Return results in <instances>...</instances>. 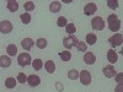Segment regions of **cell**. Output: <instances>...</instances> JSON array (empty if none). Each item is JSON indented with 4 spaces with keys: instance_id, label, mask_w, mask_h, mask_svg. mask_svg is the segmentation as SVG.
Segmentation results:
<instances>
[{
    "instance_id": "cell-21",
    "label": "cell",
    "mask_w": 123,
    "mask_h": 92,
    "mask_svg": "<svg viewBox=\"0 0 123 92\" xmlns=\"http://www.w3.org/2000/svg\"><path fill=\"white\" fill-rule=\"evenodd\" d=\"M59 57H60V59L63 61H69L71 59V53L69 52V50H64V52L59 53Z\"/></svg>"
},
{
    "instance_id": "cell-4",
    "label": "cell",
    "mask_w": 123,
    "mask_h": 92,
    "mask_svg": "<svg viewBox=\"0 0 123 92\" xmlns=\"http://www.w3.org/2000/svg\"><path fill=\"white\" fill-rule=\"evenodd\" d=\"M17 63L20 66H27L32 63V59L28 53H20V55L17 57Z\"/></svg>"
},
{
    "instance_id": "cell-19",
    "label": "cell",
    "mask_w": 123,
    "mask_h": 92,
    "mask_svg": "<svg viewBox=\"0 0 123 92\" xmlns=\"http://www.w3.org/2000/svg\"><path fill=\"white\" fill-rule=\"evenodd\" d=\"M6 53H7V55H10V57H15V55L17 54V47H16L15 44H9V46L6 47Z\"/></svg>"
},
{
    "instance_id": "cell-8",
    "label": "cell",
    "mask_w": 123,
    "mask_h": 92,
    "mask_svg": "<svg viewBox=\"0 0 123 92\" xmlns=\"http://www.w3.org/2000/svg\"><path fill=\"white\" fill-rule=\"evenodd\" d=\"M96 10H97V6L95 3H89L84 6V14L86 16H91L96 12Z\"/></svg>"
},
{
    "instance_id": "cell-24",
    "label": "cell",
    "mask_w": 123,
    "mask_h": 92,
    "mask_svg": "<svg viewBox=\"0 0 123 92\" xmlns=\"http://www.w3.org/2000/svg\"><path fill=\"white\" fill-rule=\"evenodd\" d=\"M65 31H67V33H69V34H74L76 32V27H75L74 23H68L65 26Z\"/></svg>"
},
{
    "instance_id": "cell-22",
    "label": "cell",
    "mask_w": 123,
    "mask_h": 92,
    "mask_svg": "<svg viewBox=\"0 0 123 92\" xmlns=\"http://www.w3.org/2000/svg\"><path fill=\"white\" fill-rule=\"evenodd\" d=\"M31 64H32V66H33L35 70H41V69H42V66H43V61L41 60V59H35Z\"/></svg>"
},
{
    "instance_id": "cell-17",
    "label": "cell",
    "mask_w": 123,
    "mask_h": 92,
    "mask_svg": "<svg viewBox=\"0 0 123 92\" xmlns=\"http://www.w3.org/2000/svg\"><path fill=\"white\" fill-rule=\"evenodd\" d=\"M62 9V4L59 3V1H53V3H50L49 4V11L50 12H53V14H55V12H59V10Z\"/></svg>"
},
{
    "instance_id": "cell-25",
    "label": "cell",
    "mask_w": 123,
    "mask_h": 92,
    "mask_svg": "<svg viewBox=\"0 0 123 92\" xmlns=\"http://www.w3.org/2000/svg\"><path fill=\"white\" fill-rule=\"evenodd\" d=\"M68 77H69L70 80H76V79L79 77V71H78V70H75V69L69 70V73H68Z\"/></svg>"
},
{
    "instance_id": "cell-2",
    "label": "cell",
    "mask_w": 123,
    "mask_h": 92,
    "mask_svg": "<svg viewBox=\"0 0 123 92\" xmlns=\"http://www.w3.org/2000/svg\"><path fill=\"white\" fill-rule=\"evenodd\" d=\"M78 43H79V39L75 37V34H69L68 37L63 39V46L67 49H71L73 47H76Z\"/></svg>"
},
{
    "instance_id": "cell-7",
    "label": "cell",
    "mask_w": 123,
    "mask_h": 92,
    "mask_svg": "<svg viewBox=\"0 0 123 92\" xmlns=\"http://www.w3.org/2000/svg\"><path fill=\"white\" fill-rule=\"evenodd\" d=\"M108 43L111 44L112 48L121 46L122 44V34L121 33H116V34H113L112 37H110L108 38Z\"/></svg>"
},
{
    "instance_id": "cell-26",
    "label": "cell",
    "mask_w": 123,
    "mask_h": 92,
    "mask_svg": "<svg viewBox=\"0 0 123 92\" xmlns=\"http://www.w3.org/2000/svg\"><path fill=\"white\" fill-rule=\"evenodd\" d=\"M20 18H21V21H22V23H25V25H28L30 22H31V15L30 14H21L20 15Z\"/></svg>"
},
{
    "instance_id": "cell-9",
    "label": "cell",
    "mask_w": 123,
    "mask_h": 92,
    "mask_svg": "<svg viewBox=\"0 0 123 92\" xmlns=\"http://www.w3.org/2000/svg\"><path fill=\"white\" fill-rule=\"evenodd\" d=\"M102 73H104V75L108 79H112V77L116 76V70H115L113 65H106L102 69Z\"/></svg>"
},
{
    "instance_id": "cell-31",
    "label": "cell",
    "mask_w": 123,
    "mask_h": 92,
    "mask_svg": "<svg viewBox=\"0 0 123 92\" xmlns=\"http://www.w3.org/2000/svg\"><path fill=\"white\" fill-rule=\"evenodd\" d=\"M17 81H18L20 84H25V82H27V76L24 73H20L17 75Z\"/></svg>"
},
{
    "instance_id": "cell-10",
    "label": "cell",
    "mask_w": 123,
    "mask_h": 92,
    "mask_svg": "<svg viewBox=\"0 0 123 92\" xmlns=\"http://www.w3.org/2000/svg\"><path fill=\"white\" fill-rule=\"evenodd\" d=\"M27 84L30 86H32V87H36L41 84V79L37 76V75H30L27 77Z\"/></svg>"
},
{
    "instance_id": "cell-28",
    "label": "cell",
    "mask_w": 123,
    "mask_h": 92,
    "mask_svg": "<svg viewBox=\"0 0 123 92\" xmlns=\"http://www.w3.org/2000/svg\"><path fill=\"white\" fill-rule=\"evenodd\" d=\"M57 25H58L59 27H65V26L68 25V20H67L64 16H60V17L57 20Z\"/></svg>"
},
{
    "instance_id": "cell-12",
    "label": "cell",
    "mask_w": 123,
    "mask_h": 92,
    "mask_svg": "<svg viewBox=\"0 0 123 92\" xmlns=\"http://www.w3.org/2000/svg\"><path fill=\"white\" fill-rule=\"evenodd\" d=\"M84 61L87 64V65H92V64H95V61H96V57L95 54L92 53V52H89V53H85L84 55Z\"/></svg>"
},
{
    "instance_id": "cell-33",
    "label": "cell",
    "mask_w": 123,
    "mask_h": 92,
    "mask_svg": "<svg viewBox=\"0 0 123 92\" xmlns=\"http://www.w3.org/2000/svg\"><path fill=\"white\" fill-rule=\"evenodd\" d=\"M116 92H122V84H119V86L116 87Z\"/></svg>"
},
{
    "instance_id": "cell-32",
    "label": "cell",
    "mask_w": 123,
    "mask_h": 92,
    "mask_svg": "<svg viewBox=\"0 0 123 92\" xmlns=\"http://www.w3.org/2000/svg\"><path fill=\"white\" fill-rule=\"evenodd\" d=\"M122 74H119L118 76H116V80H117V82H119V84H122Z\"/></svg>"
},
{
    "instance_id": "cell-5",
    "label": "cell",
    "mask_w": 123,
    "mask_h": 92,
    "mask_svg": "<svg viewBox=\"0 0 123 92\" xmlns=\"http://www.w3.org/2000/svg\"><path fill=\"white\" fill-rule=\"evenodd\" d=\"M79 77H80V81H81V84H83V85L89 86V85L91 84V74L89 73L87 70H83V71H80Z\"/></svg>"
},
{
    "instance_id": "cell-11",
    "label": "cell",
    "mask_w": 123,
    "mask_h": 92,
    "mask_svg": "<svg viewBox=\"0 0 123 92\" xmlns=\"http://www.w3.org/2000/svg\"><path fill=\"white\" fill-rule=\"evenodd\" d=\"M107 60H108V63H111V64L117 63L118 55H117V53L115 52V49H110L108 52H107Z\"/></svg>"
},
{
    "instance_id": "cell-3",
    "label": "cell",
    "mask_w": 123,
    "mask_h": 92,
    "mask_svg": "<svg viewBox=\"0 0 123 92\" xmlns=\"http://www.w3.org/2000/svg\"><path fill=\"white\" fill-rule=\"evenodd\" d=\"M91 27L95 31H102L105 28V21L101 16H96L91 20Z\"/></svg>"
},
{
    "instance_id": "cell-18",
    "label": "cell",
    "mask_w": 123,
    "mask_h": 92,
    "mask_svg": "<svg viewBox=\"0 0 123 92\" xmlns=\"http://www.w3.org/2000/svg\"><path fill=\"white\" fill-rule=\"evenodd\" d=\"M97 42V37L95 33H89L86 34V44H90V46H94L95 43Z\"/></svg>"
},
{
    "instance_id": "cell-30",
    "label": "cell",
    "mask_w": 123,
    "mask_h": 92,
    "mask_svg": "<svg viewBox=\"0 0 123 92\" xmlns=\"http://www.w3.org/2000/svg\"><path fill=\"white\" fill-rule=\"evenodd\" d=\"M107 5H108V7L110 9H117L118 7V1H117V0H107Z\"/></svg>"
},
{
    "instance_id": "cell-13",
    "label": "cell",
    "mask_w": 123,
    "mask_h": 92,
    "mask_svg": "<svg viewBox=\"0 0 123 92\" xmlns=\"http://www.w3.org/2000/svg\"><path fill=\"white\" fill-rule=\"evenodd\" d=\"M33 44H35V42H33V39L32 38H25V39H22V42H21V47L25 49V50H30L31 48L33 47Z\"/></svg>"
},
{
    "instance_id": "cell-15",
    "label": "cell",
    "mask_w": 123,
    "mask_h": 92,
    "mask_svg": "<svg viewBox=\"0 0 123 92\" xmlns=\"http://www.w3.org/2000/svg\"><path fill=\"white\" fill-rule=\"evenodd\" d=\"M44 68H46V71L49 74H53L54 73V70H55V64H54V61L52 60H47L46 63H44Z\"/></svg>"
},
{
    "instance_id": "cell-29",
    "label": "cell",
    "mask_w": 123,
    "mask_h": 92,
    "mask_svg": "<svg viewBox=\"0 0 123 92\" xmlns=\"http://www.w3.org/2000/svg\"><path fill=\"white\" fill-rule=\"evenodd\" d=\"M24 9L26 10V11H32V10H35V4L33 1H26L24 4Z\"/></svg>"
},
{
    "instance_id": "cell-20",
    "label": "cell",
    "mask_w": 123,
    "mask_h": 92,
    "mask_svg": "<svg viewBox=\"0 0 123 92\" xmlns=\"http://www.w3.org/2000/svg\"><path fill=\"white\" fill-rule=\"evenodd\" d=\"M16 79H14V77H7L6 80H5V86L7 87V88H14L15 86H16Z\"/></svg>"
},
{
    "instance_id": "cell-6",
    "label": "cell",
    "mask_w": 123,
    "mask_h": 92,
    "mask_svg": "<svg viewBox=\"0 0 123 92\" xmlns=\"http://www.w3.org/2000/svg\"><path fill=\"white\" fill-rule=\"evenodd\" d=\"M12 31V23L9 21V20H4V21L0 22V32L7 34Z\"/></svg>"
},
{
    "instance_id": "cell-23",
    "label": "cell",
    "mask_w": 123,
    "mask_h": 92,
    "mask_svg": "<svg viewBox=\"0 0 123 92\" xmlns=\"http://www.w3.org/2000/svg\"><path fill=\"white\" fill-rule=\"evenodd\" d=\"M36 46L39 48V49H44L47 47V39L46 38H38L37 42H36Z\"/></svg>"
},
{
    "instance_id": "cell-1",
    "label": "cell",
    "mask_w": 123,
    "mask_h": 92,
    "mask_svg": "<svg viewBox=\"0 0 123 92\" xmlns=\"http://www.w3.org/2000/svg\"><path fill=\"white\" fill-rule=\"evenodd\" d=\"M107 23H108V28L112 31V32H118V29L121 28V20L118 18V16L116 14L108 15Z\"/></svg>"
},
{
    "instance_id": "cell-27",
    "label": "cell",
    "mask_w": 123,
    "mask_h": 92,
    "mask_svg": "<svg viewBox=\"0 0 123 92\" xmlns=\"http://www.w3.org/2000/svg\"><path fill=\"white\" fill-rule=\"evenodd\" d=\"M76 49L79 50V52L85 53L86 50H87V44H86L85 42H80V40H79V43H78V46H76Z\"/></svg>"
},
{
    "instance_id": "cell-14",
    "label": "cell",
    "mask_w": 123,
    "mask_h": 92,
    "mask_svg": "<svg viewBox=\"0 0 123 92\" xmlns=\"http://www.w3.org/2000/svg\"><path fill=\"white\" fill-rule=\"evenodd\" d=\"M10 65H11V59L9 55L0 57V68H9Z\"/></svg>"
},
{
    "instance_id": "cell-34",
    "label": "cell",
    "mask_w": 123,
    "mask_h": 92,
    "mask_svg": "<svg viewBox=\"0 0 123 92\" xmlns=\"http://www.w3.org/2000/svg\"><path fill=\"white\" fill-rule=\"evenodd\" d=\"M55 87H57L58 90H63V86H62V85H59V84H57V85H55Z\"/></svg>"
},
{
    "instance_id": "cell-16",
    "label": "cell",
    "mask_w": 123,
    "mask_h": 92,
    "mask_svg": "<svg viewBox=\"0 0 123 92\" xmlns=\"http://www.w3.org/2000/svg\"><path fill=\"white\" fill-rule=\"evenodd\" d=\"M6 7H7V10H10L11 12H15V11H17V9H18V3L16 1V0H9Z\"/></svg>"
}]
</instances>
